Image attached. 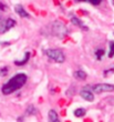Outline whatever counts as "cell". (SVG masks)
Returning a JSON list of instances; mask_svg holds the SVG:
<instances>
[{
    "label": "cell",
    "instance_id": "cell-14",
    "mask_svg": "<svg viewBox=\"0 0 114 122\" xmlns=\"http://www.w3.org/2000/svg\"><path fill=\"white\" fill-rule=\"evenodd\" d=\"M7 31L6 28V19H3L0 17V33H5Z\"/></svg>",
    "mask_w": 114,
    "mask_h": 122
},
{
    "label": "cell",
    "instance_id": "cell-3",
    "mask_svg": "<svg viewBox=\"0 0 114 122\" xmlns=\"http://www.w3.org/2000/svg\"><path fill=\"white\" fill-rule=\"evenodd\" d=\"M45 55L51 59V60L55 61L58 63H63L64 60H65V56L62 52V50H59V49H48L45 51Z\"/></svg>",
    "mask_w": 114,
    "mask_h": 122
},
{
    "label": "cell",
    "instance_id": "cell-21",
    "mask_svg": "<svg viewBox=\"0 0 114 122\" xmlns=\"http://www.w3.org/2000/svg\"><path fill=\"white\" fill-rule=\"evenodd\" d=\"M78 1H90V0H78Z\"/></svg>",
    "mask_w": 114,
    "mask_h": 122
},
{
    "label": "cell",
    "instance_id": "cell-15",
    "mask_svg": "<svg viewBox=\"0 0 114 122\" xmlns=\"http://www.w3.org/2000/svg\"><path fill=\"white\" fill-rule=\"evenodd\" d=\"M103 55H104V50H103V49H98V50L95 51V57H96L98 60H101Z\"/></svg>",
    "mask_w": 114,
    "mask_h": 122
},
{
    "label": "cell",
    "instance_id": "cell-6",
    "mask_svg": "<svg viewBox=\"0 0 114 122\" xmlns=\"http://www.w3.org/2000/svg\"><path fill=\"white\" fill-rule=\"evenodd\" d=\"M15 11H16L20 17H22V18H30V15L25 11V8H23L21 5H17V6H15Z\"/></svg>",
    "mask_w": 114,
    "mask_h": 122
},
{
    "label": "cell",
    "instance_id": "cell-10",
    "mask_svg": "<svg viewBox=\"0 0 114 122\" xmlns=\"http://www.w3.org/2000/svg\"><path fill=\"white\" fill-rule=\"evenodd\" d=\"M48 118H49V121L50 122H57L58 120H59V118H58V113L55 112L54 110H50V111H49Z\"/></svg>",
    "mask_w": 114,
    "mask_h": 122
},
{
    "label": "cell",
    "instance_id": "cell-5",
    "mask_svg": "<svg viewBox=\"0 0 114 122\" xmlns=\"http://www.w3.org/2000/svg\"><path fill=\"white\" fill-rule=\"evenodd\" d=\"M80 96L82 97L84 100H86V101H93L94 100V96H93V93L91 92V91L88 89V88H84L83 90H81V92H80Z\"/></svg>",
    "mask_w": 114,
    "mask_h": 122
},
{
    "label": "cell",
    "instance_id": "cell-7",
    "mask_svg": "<svg viewBox=\"0 0 114 122\" xmlns=\"http://www.w3.org/2000/svg\"><path fill=\"white\" fill-rule=\"evenodd\" d=\"M73 77L78 79V80H85L86 79V73L83 70H76L73 73Z\"/></svg>",
    "mask_w": 114,
    "mask_h": 122
},
{
    "label": "cell",
    "instance_id": "cell-11",
    "mask_svg": "<svg viewBox=\"0 0 114 122\" xmlns=\"http://www.w3.org/2000/svg\"><path fill=\"white\" fill-rule=\"evenodd\" d=\"M16 21L13 19H11V18H8V19H6V28H7V31L8 30H10L11 28H13V27L16 26Z\"/></svg>",
    "mask_w": 114,
    "mask_h": 122
},
{
    "label": "cell",
    "instance_id": "cell-8",
    "mask_svg": "<svg viewBox=\"0 0 114 122\" xmlns=\"http://www.w3.org/2000/svg\"><path fill=\"white\" fill-rule=\"evenodd\" d=\"M71 22L73 23V25H75V26H78V27H80L81 29H83V30H88V28H86L84 25H83V22L81 21V20L79 19V18H76V17H72L71 18Z\"/></svg>",
    "mask_w": 114,
    "mask_h": 122
},
{
    "label": "cell",
    "instance_id": "cell-20",
    "mask_svg": "<svg viewBox=\"0 0 114 122\" xmlns=\"http://www.w3.org/2000/svg\"><path fill=\"white\" fill-rule=\"evenodd\" d=\"M111 72H114V68H111L110 70L104 71V76H108V74H109V73H111Z\"/></svg>",
    "mask_w": 114,
    "mask_h": 122
},
{
    "label": "cell",
    "instance_id": "cell-13",
    "mask_svg": "<svg viewBox=\"0 0 114 122\" xmlns=\"http://www.w3.org/2000/svg\"><path fill=\"white\" fill-rule=\"evenodd\" d=\"M86 113L85 109H83V108H79V109L74 110V116L76 117V118H82V117H84V114Z\"/></svg>",
    "mask_w": 114,
    "mask_h": 122
},
{
    "label": "cell",
    "instance_id": "cell-19",
    "mask_svg": "<svg viewBox=\"0 0 114 122\" xmlns=\"http://www.w3.org/2000/svg\"><path fill=\"white\" fill-rule=\"evenodd\" d=\"M0 10H1V11H6L7 10V6L5 5V3L0 2Z\"/></svg>",
    "mask_w": 114,
    "mask_h": 122
},
{
    "label": "cell",
    "instance_id": "cell-2",
    "mask_svg": "<svg viewBox=\"0 0 114 122\" xmlns=\"http://www.w3.org/2000/svg\"><path fill=\"white\" fill-rule=\"evenodd\" d=\"M51 32H52V35L55 36L57 38H64L65 36H68L69 33V30L65 26H64L63 23L61 22V21H53V22L51 23Z\"/></svg>",
    "mask_w": 114,
    "mask_h": 122
},
{
    "label": "cell",
    "instance_id": "cell-18",
    "mask_svg": "<svg viewBox=\"0 0 114 122\" xmlns=\"http://www.w3.org/2000/svg\"><path fill=\"white\" fill-rule=\"evenodd\" d=\"M102 0H90V2L92 3V5H95V6H98V5H100L101 3Z\"/></svg>",
    "mask_w": 114,
    "mask_h": 122
},
{
    "label": "cell",
    "instance_id": "cell-17",
    "mask_svg": "<svg viewBox=\"0 0 114 122\" xmlns=\"http://www.w3.org/2000/svg\"><path fill=\"white\" fill-rule=\"evenodd\" d=\"M109 57H110V58L114 57V41L110 42V52H109Z\"/></svg>",
    "mask_w": 114,
    "mask_h": 122
},
{
    "label": "cell",
    "instance_id": "cell-1",
    "mask_svg": "<svg viewBox=\"0 0 114 122\" xmlns=\"http://www.w3.org/2000/svg\"><path fill=\"white\" fill-rule=\"evenodd\" d=\"M27 76L25 73H18L16 76H13L7 83H5L1 88V91L5 96H8L10 93L15 92V91L19 90L23 87L27 82Z\"/></svg>",
    "mask_w": 114,
    "mask_h": 122
},
{
    "label": "cell",
    "instance_id": "cell-4",
    "mask_svg": "<svg viewBox=\"0 0 114 122\" xmlns=\"http://www.w3.org/2000/svg\"><path fill=\"white\" fill-rule=\"evenodd\" d=\"M92 90L96 94H100V93H103V92H112V91H114V86L109 83H99L93 86Z\"/></svg>",
    "mask_w": 114,
    "mask_h": 122
},
{
    "label": "cell",
    "instance_id": "cell-16",
    "mask_svg": "<svg viewBox=\"0 0 114 122\" xmlns=\"http://www.w3.org/2000/svg\"><path fill=\"white\" fill-rule=\"evenodd\" d=\"M9 72V68L8 67H3V68H0V76L1 77H6L7 74Z\"/></svg>",
    "mask_w": 114,
    "mask_h": 122
},
{
    "label": "cell",
    "instance_id": "cell-9",
    "mask_svg": "<svg viewBox=\"0 0 114 122\" xmlns=\"http://www.w3.org/2000/svg\"><path fill=\"white\" fill-rule=\"evenodd\" d=\"M29 59H30V52H25L23 59H21V60H16L15 61V64H16V66H23V64H25L28 62Z\"/></svg>",
    "mask_w": 114,
    "mask_h": 122
},
{
    "label": "cell",
    "instance_id": "cell-12",
    "mask_svg": "<svg viewBox=\"0 0 114 122\" xmlns=\"http://www.w3.org/2000/svg\"><path fill=\"white\" fill-rule=\"evenodd\" d=\"M25 113H27V116H33V114L37 113V109L35 108L33 104H30V106H28L27 110H25Z\"/></svg>",
    "mask_w": 114,
    "mask_h": 122
}]
</instances>
